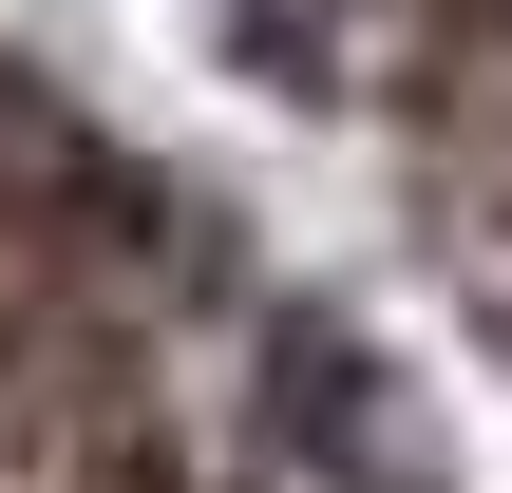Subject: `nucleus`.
Masks as SVG:
<instances>
[{"label":"nucleus","instance_id":"obj_1","mask_svg":"<svg viewBox=\"0 0 512 493\" xmlns=\"http://www.w3.org/2000/svg\"><path fill=\"white\" fill-rule=\"evenodd\" d=\"M228 19H266L285 57L361 76V114H380V152L418 190L437 266L512 342V0H228Z\"/></svg>","mask_w":512,"mask_h":493}]
</instances>
